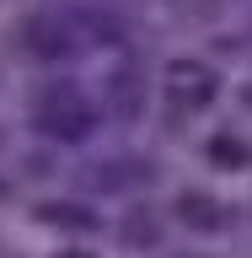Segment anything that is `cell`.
Segmentation results:
<instances>
[{
    "instance_id": "2",
    "label": "cell",
    "mask_w": 252,
    "mask_h": 258,
    "mask_svg": "<svg viewBox=\"0 0 252 258\" xmlns=\"http://www.w3.org/2000/svg\"><path fill=\"white\" fill-rule=\"evenodd\" d=\"M177 210H183V221H188V226H220V205H215V199L183 194V199H177Z\"/></svg>"
},
{
    "instance_id": "1",
    "label": "cell",
    "mask_w": 252,
    "mask_h": 258,
    "mask_svg": "<svg viewBox=\"0 0 252 258\" xmlns=\"http://www.w3.org/2000/svg\"><path fill=\"white\" fill-rule=\"evenodd\" d=\"M166 81H172V97L183 108H204L209 97H215V76H209L204 64H172Z\"/></svg>"
}]
</instances>
